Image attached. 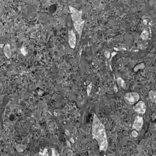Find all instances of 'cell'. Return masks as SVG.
Segmentation results:
<instances>
[{"label":"cell","instance_id":"cell-1","mask_svg":"<svg viewBox=\"0 0 156 156\" xmlns=\"http://www.w3.org/2000/svg\"><path fill=\"white\" fill-rule=\"evenodd\" d=\"M93 137L95 139L98 144L99 150L106 151L108 148V140L105 127L98 117L94 114L92 125Z\"/></svg>","mask_w":156,"mask_h":156},{"label":"cell","instance_id":"cell-2","mask_svg":"<svg viewBox=\"0 0 156 156\" xmlns=\"http://www.w3.org/2000/svg\"><path fill=\"white\" fill-rule=\"evenodd\" d=\"M69 9L71 13V17L72 21L73 23V26L75 30L77 31L79 35L80 39L81 38L82 29L84 26L85 20L82 19V11H79L75 8L69 6Z\"/></svg>","mask_w":156,"mask_h":156},{"label":"cell","instance_id":"cell-3","mask_svg":"<svg viewBox=\"0 0 156 156\" xmlns=\"http://www.w3.org/2000/svg\"><path fill=\"white\" fill-rule=\"evenodd\" d=\"M139 95L136 92H129L125 94L124 100L127 103L133 104L137 102L139 99Z\"/></svg>","mask_w":156,"mask_h":156},{"label":"cell","instance_id":"cell-4","mask_svg":"<svg viewBox=\"0 0 156 156\" xmlns=\"http://www.w3.org/2000/svg\"><path fill=\"white\" fill-rule=\"evenodd\" d=\"M135 111L140 114H144L147 110L146 104L143 101H139L133 107Z\"/></svg>","mask_w":156,"mask_h":156},{"label":"cell","instance_id":"cell-5","mask_svg":"<svg viewBox=\"0 0 156 156\" xmlns=\"http://www.w3.org/2000/svg\"><path fill=\"white\" fill-rule=\"evenodd\" d=\"M143 123H144V120H143L142 117L140 116H137L133 122L132 125L133 129L136 131H140L142 128Z\"/></svg>","mask_w":156,"mask_h":156},{"label":"cell","instance_id":"cell-6","mask_svg":"<svg viewBox=\"0 0 156 156\" xmlns=\"http://www.w3.org/2000/svg\"><path fill=\"white\" fill-rule=\"evenodd\" d=\"M68 43L70 47L74 49L76 45V36L73 30H69L68 32Z\"/></svg>","mask_w":156,"mask_h":156},{"label":"cell","instance_id":"cell-7","mask_svg":"<svg viewBox=\"0 0 156 156\" xmlns=\"http://www.w3.org/2000/svg\"><path fill=\"white\" fill-rule=\"evenodd\" d=\"M149 96L150 100L152 101L153 103L156 102V92L155 91L151 90L149 93Z\"/></svg>","mask_w":156,"mask_h":156},{"label":"cell","instance_id":"cell-8","mask_svg":"<svg viewBox=\"0 0 156 156\" xmlns=\"http://www.w3.org/2000/svg\"><path fill=\"white\" fill-rule=\"evenodd\" d=\"M145 67V64L144 63H140L138 64L136 66H135L134 69H133V70H134L135 72H137L139 69H142L144 68Z\"/></svg>","mask_w":156,"mask_h":156},{"label":"cell","instance_id":"cell-9","mask_svg":"<svg viewBox=\"0 0 156 156\" xmlns=\"http://www.w3.org/2000/svg\"><path fill=\"white\" fill-rule=\"evenodd\" d=\"M117 82L118 83V85H119L120 87H122V88H124L125 86V82L124 80L122 79V78H120V77H119L118 78V79H117Z\"/></svg>","mask_w":156,"mask_h":156},{"label":"cell","instance_id":"cell-10","mask_svg":"<svg viewBox=\"0 0 156 156\" xmlns=\"http://www.w3.org/2000/svg\"><path fill=\"white\" fill-rule=\"evenodd\" d=\"M141 38L142 39H147L149 37V34L148 33L147 31H144L142 32L141 34L140 35Z\"/></svg>","mask_w":156,"mask_h":156},{"label":"cell","instance_id":"cell-11","mask_svg":"<svg viewBox=\"0 0 156 156\" xmlns=\"http://www.w3.org/2000/svg\"><path fill=\"white\" fill-rule=\"evenodd\" d=\"M91 89H92V83H90V84L87 86V89H86V92L87 94H88V95L89 96L90 94V93L91 91Z\"/></svg>","mask_w":156,"mask_h":156},{"label":"cell","instance_id":"cell-12","mask_svg":"<svg viewBox=\"0 0 156 156\" xmlns=\"http://www.w3.org/2000/svg\"><path fill=\"white\" fill-rule=\"evenodd\" d=\"M38 156H48L47 149H44V150H43V152L39 153Z\"/></svg>","mask_w":156,"mask_h":156},{"label":"cell","instance_id":"cell-13","mask_svg":"<svg viewBox=\"0 0 156 156\" xmlns=\"http://www.w3.org/2000/svg\"><path fill=\"white\" fill-rule=\"evenodd\" d=\"M132 136H133V137H136L138 135V133H137V132L136 131H135V130H133V131L132 132Z\"/></svg>","mask_w":156,"mask_h":156},{"label":"cell","instance_id":"cell-14","mask_svg":"<svg viewBox=\"0 0 156 156\" xmlns=\"http://www.w3.org/2000/svg\"><path fill=\"white\" fill-rule=\"evenodd\" d=\"M52 156H59V154L58 153V152L56 150H54V149H52Z\"/></svg>","mask_w":156,"mask_h":156},{"label":"cell","instance_id":"cell-15","mask_svg":"<svg viewBox=\"0 0 156 156\" xmlns=\"http://www.w3.org/2000/svg\"><path fill=\"white\" fill-rule=\"evenodd\" d=\"M104 55H105V56L107 58V59H109V58H110V53H109L108 51H106L105 52H104Z\"/></svg>","mask_w":156,"mask_h":156},{"label":"cell","instance_id":"cell-16","mask_svg":"<svg viewBox=\"0 0 156 156\" xmlns=\"http://www.w3.org/2000/svg\"><path fill=\"white\" fill-rule=\"evenodd\" d=\"M143 23H144V25H147V20H145V19H144V20H143Z\"/></svg>","mask_w":156,"mask_h":156}]
</instances>
